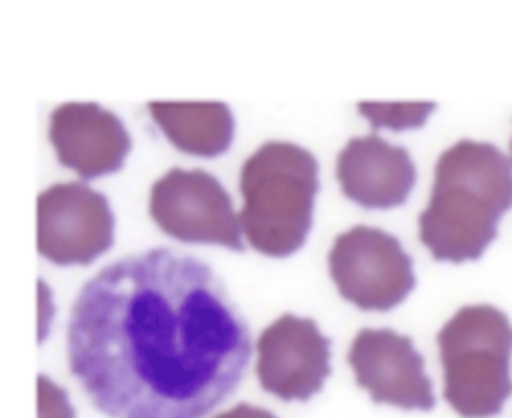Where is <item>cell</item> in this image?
Masks as SVG:
<instances>
[{
  "instance_id": "6da1fadb",
  "label": "cell",
  "mask_w": 512,
  "mask_h": 418,
  "mask_svg": "<svg viewBox=\"0 0 512 418\" xmlns=\"http://www.w3.org/2000/svg\"><path fill=\"white\" fill-rule=\"evenodd\" d=\"M66 352L108 418H204L236 390L252 338L210 264L156 246L108 262L80 286Z\"/></svg>"
},
{
  "instance_id": "7a4b0ae2",
  "label": "cell",
  "mask_w": 512,
  "mask_h": 418,
  "mask_svg": "<svg viewBox=\"0 0 512 418\" xmlns=\"http://www.w3.org/2000/svg\"><path fill=\"white\" fill-rule=\"evenodd\" d=\"M510 206L512 158L494 142L462 138L436 160L430 200L418 216L420 240L436 260H476Z\"/></svg>"
},
{
  "instance_id": "3957f363",
  "label": "cell",
  "mask_w": 512,
  "mask_h": 418,
  "mask_svg": "<svg viewBox=\"0 0 512 418\" xmlns=\"http://www.w3.org/2000/svg\"><path fill=\"white\" fill-rule=\"evenodd\" d=\"M238 186L240 224L252 248L274 258L296 252L312 226L316 156L296 142L268 140L244 160Z\"/></svg>"
},
{
  "instance_id": "277c9868",
  "label": "cell",
  "mask_w": 512,
  "mask_h": 418,
  "mask_svg": "<svg viewBox=\"0 0 512 418\" xmlns=\"http://www.w3.org/2000/svg\"><path fill=\"white\" fill-rule=\"evenodd\" d=\"M444 400L462 418H490L512 394V324L492 304H466L438 332Z\"/></svg>"
},
{
  "instance_id": "5b68a950",
  "label": "cell",
  "mask_w": 512,
  "mask_h": 418,
  "mask_svg": "<svg viewBox=\"0 0 512 418\" xmlns=\"http://www.w3.org/2000/svg\"><path fill=\"white\" fill-rule=\"evenodd\" d=\"M328 266L338 292L362 310H390L416 284L410 254L378 226L356 224L340 232L328 252Z\"/></svg>"
},
{
  "instance_id": "8992f818",
  "label": "cell",
  "mask_w": 512,
  "mask_h": 418,
  "mask_svg": "<svg viewBox=\"0 0 512 418\" xmlns=\"http://www.w3.org/2000/svg\"><path fill=\"white\" fill-rule=\"evenodd\" d=\"M150 214L182 242L220 244L244 250L240 216L222 182L204 168L172 166L150 188Z\"/></svg>"
},
{
  "instance_id": "52a82bcc",
  "label": "cell",
  "mask_w": 512,
  "mask_h": 418,
  "mask_svg": "<svg viewBox=\"0 0 512 418\" xmlns=\"http://www.w3.org/2000/svg\"><path fill=\"white\" fill-rule=\"evenodd\" d=\"M38 252L54 264H90L114 242V212L104 192L82 180L38 194Z\"/></svg>"
},
{
  "instance_id": "ba28073f",
  "label": "cell",
  "mask_w": 512,
  "mask_h": 418,
  "mask_svg": "<svg viewBox=\"0 0 512 418\" xmlns=\"http://www.w3.org/2000/svg\"><path fill=\"white\" fill-rule=\"evenodd\" d=\"M256 350L258 380L280 400H308L330 374V338L308 316H278L260 332Z\"/></svg>"
},
{
  "instance_id": "9c48e42d",
  "label": "cell",
  "mask_w": 512,
  "mask_h": 418,
  "mask_svg": "<svg viewBox=\"0 0 512 418\" xmlns=\"http://www.w3.org/2000/svg\"><path fill=\"white\" fill-rule=\"evenodd\" d=\"M356 382L374 402L404 410H432V382L410 336L392 328H360L348 350Z\"/></svg>"
},
{
  "instance_id": "30bf717a",
  "label": "cell",
  "mask_w": 512,
  "mask_h": 418,
  "mask_svg": "<svg viewBox=\"0 0 512 418\" xmlns=\"http://www.w3.org/2000/svg\"><path fill=\"white\" fill-rule=\"evenodd\" d=\"M48 138L60 164L90 180L122 168L132 138L122 118L98 102H62L50 112Z\"/></svg>"
},
{
  "instance_id": "8fae6325",
  "label": "cell",
  "mask_w": 512,
  "mask_h": 418,
  "mask_svg": "<svg viewBox=\"0 0 512 418\" xmlns=\"http://www.w3.org/2000/svg\"><path fill=\"white\" fill-rule=\"evenodd\" d=\"M342 192L364 208L404 204L414 182L416 166L406 146L392 144L376 130L350 138L336 158Z\"/></svg>"
},
{
  "instance_id": "7c38bea8",
  "label": "cell",
  "mask_w": 512,
  "mask_h": 418,
  "mask_svg": "<svg viewBox=\"0 0 512 418\" xmlns=\"http://www.w3.org/2000/svg\"><path fill=\"white\" fill-rule=\"evenodd\" d=\"M148 110L170 142L196 156H218L234 136V114L220 100H152Z\"/></svg>"
},
{
  "instance_id": "4fadbf2b",
  "label": "cell",
  "mask_w": 512,
  "mask_h": 418,
  "mask_svg": "<svg viewBox=\"0 0 512 418\" xmlns=\"http://www.w3.org/2000/svg\"><path fill=\"white\" fill-rule=\"evenodd\" d=\"M436 102H358V110L372 122L374 128H416L426 122Z\"/></svg>"
},
{
  "instance_id": "5bb4252c",
  "label": "cell",
  "mask_w": 512,
  "mask_h": 418,
  "mask_svg": "<svg viewBox=\"0 0 512 418\" xmlns=\"http://www.w3.org/2000/svg\"><path fill=\"white\" fill-rule=\"evenodd\" d=\"M38 418H74L66 390L44 374L38 376Z\"/></svg>"
},
{
  "instance_id": "9a60e30c",
  "label": "cell",
  "mask_w": 512,
  "mask_h": 418,
  "mask_svg": "<svg viewBox=\"0 0 512 418\" xmlns=\"http://www.w3.org/2000/svg\"><path fill=\"white\" fill-rule=\"evenodd\" d=\"M214 418H278L276 414H272L270 410L266 408H260V406H252L248 402H240L220 414H216Z\"/></svg>"
},
{
  "instance_id": "2e32d148",
  "label": "cell",
  "mask_w": 512,
  "mask_h": 418,
  "mask_svg": "<svg viewBox=\"0 0 512 418\" xmlns=\"http://www.w3.org/2000/svg\"><path fill=\"white\" fill-rule=\"evenodd\" d=\"M510 148H512V140H510Z\"/></svg>"
}]
</instances>
